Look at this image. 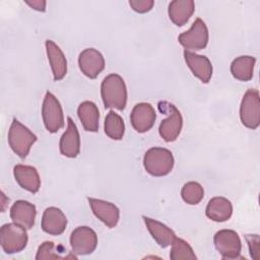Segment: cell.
<instances>
[{
  "instance_id": "28",
  "label": "cell",
  "mask_w": 260,
  "mask_h": 260,
  "mask_svg": "<svg viewBox=\"0 0 260 260\" xmlns=\"http://www.w3.org/2000/svg\"><path fill=\"white\" fill-rule=\"evenodd\" d=\"M55 244L51 241L44 242L38 249L36 259L43 260V259H60L61 256L56 253Z\"/></svg>"
},
{
  "instance_id": "12",
  "label": "cell",
  "mask_w": 260,
  "mask_h": 260,
  "mask_svg": "<svg viewBox=\"0 0 260 260\" xmlns=\"http://www.w3.org/2000/svg\"><path fill=\"white\" fill-rule=\"evenodd\" d=\"M155 119V111L148 103H139L134 106L130 116L133 128L139 133H144L150 130L154 125Z\"/></svg>"
},
{
  "instance_id": "11",
  "label": "cell",
  "mask_w": 260,
  "mask_h": 260,
  "mask_svg": "<svg viewBox=\"0 0 260 260\" xmlns=\"http://www.w3.org/2000/svg\"><path fill=\"white\" fill-rule=\"evenodd\" d=\"M78 66L85 76L93 79L104 70L105 59L98 50L87 48L79 54Z\"/></svg>"
},
{
  "instance_id": "10",
  "label": "cell",
  "mask_w": 260,
  "mask_h": 260,
  "mask_svg": "<svg viewBox=\"0 0 260 260\" xmlns=\"http://www.w3.org/2000/svg\"><path fill=\"white\" fill-rule=\"evenodd\" d=\"M70 246L76 255L91 254L98 246V236L88 226H78L70 235Z\"/></svg>"
},
{
  "instance_id": "22",
  "label": "cell",
  "mask_w": 260,
  "mask_h": 260,
  "mask_svg": "<svg viewBox=\"0 0 260 260\" xmlns=\"http://www.w3.org/2000/svg\"><path fill=\"white\" fill-rule=\"evenodd\" d=\"M195 9L193 0H175L169 4V17L178 26L184 25Z\"/></svg>"
},
{
  "instance_id": "29",
  "label": "cell",
  "mask_w": 260,
  "mask_h": 260,
  "mask_svg": "<svg viewBox=\"0 0 260 260\" xmlns=\"http://www.w3.org/2000/svg\"><path fill=\"white\" fill-rule=\"evenodd\" d=\"M154 2L152 0H131L129 5L132 9L138 13H145L151 10Z\"/></svg>"
},
{
  "instance_id": "15",
  "label": "cell",
  "mask_w": 260,
  "mask_h": 260,
  "mask_svg": "<svg viewBox=\"0 0 260 260\" xmlns=\"http://www.w3.org/2000/svg\"><path fill=\"white\" fill-rule=\"evenodd\" d=\"M184 59L192 73L202 82L207 83L212 76V65L206 56L198 55L193 52L184 51Z\"/></svg>"
},
{
  "instance_id": "2",
  "label": "cell",
  "mask_w": 260,
  "mask_h": 260,
  "mask_svg": "<svg viewBox=\"0 0 260 260\" xmlns=\"http://www.w3.org/2000/svg\"><path fill=\"white\" fill-rule=\"evenodd\" d=\"M145 171L153 177H162L171 173L174 167L173 153L162 147L148 149L143 157Z\"/></svg>"
},
{
  "instance_id": "14",
  "label": "cell",
  "mask_w": 260,
  "mask_h": 260,
  "mask_svg": "<svg viewBox=\"0 0 260 260\" xmlns=\"http://www.w3.org/2000/svg\"><path fill=\"white\" fill-rule=\"evenodd\" d=\"M60 152L67 157H76L80 151V137L73 120L67 118V129L60 138Z\"/></svg>"
},
{
  "instance_id": "30",
  "label": "cell",
  "mask_w": 260,
  "mask_h": 260,
  "mask_svg": "<svg viewBox=\"0 0 260 260\" xmlns=\"http://www.w3.org/2000/svg\"><path fill=\"white\" fill-rule=\"evenodd\" d=\"M248 246H249V251L251 257L254 259H258V254H259V237L258 235H247L246 237Z\"/></svg>"
},
{
  "instance_id": "31",
  "label": "cell",
  "mask_w": 260,
  "mask_h": 260,
  "mask_svg": "<svg viewBox=\"0 0 260 260\" xmlns=\"http://www.w3.org/2000/svg\"><path fill=\"white\" fill-rule=\"evenodd\" d=\"M27 5L38 11H45L46 10V1L43 0H34V1H25Z\"/></svg>"
},
{
  "instance_id": "1",
  "label": "cell",
  "mask_w": 260,
  "mask_h": 260,
  "mask_svg": "<svg viewBox=\"0 0 260 260\" xmlns=\"http://www.w3.org/2000/svg\"><path fill=\"white\" fill-rule=\"evenodd\" d=\"M101 94L105 108L124 110L127 103V88L124 79L116 73L106 76L101 84Z\"/></svg>"
},
{
  "instance_id": "20",
  "label": "cell",
  "mask_w": 260,
  "mask_h": 260,
  "mask_svg": "<svg viewBox=\"0 0 260 260\" xmlns=\"http://www.w3.org/2000/svg\"><path fill=\"white\" fill-rule=\"evenodd\" d=\"M143 220L151 237L160 247L167 248L168 246L172 245L177 238L176 234L162 222L146 216H143Z\"/></svg>"
},
{
  "instance_id": "7",
  "label": "cell",
  "mask_w": 260,
  "mask_h": 260,
  "mask_svg": "<svg viewBox=\"0 0 260 260\" xmlns=\"http://www.w3.org/2000/svg\"><path fill=\"white\" fill-rule=\"evenodd\" d=\"M215 249L223 259H237L240 257L242 243L239 235L233 230H220L213 237Z\"/></svg>"
},
{
  "instance_id": "16",
  "label": "cell",
  "mask_w": 260,
  "mask_h": 260,
  "mask_svg": "<svg viewBox=\"0 0 260 260\" xmlns=\"http://www.w3.org/2000/svg\"><path fill=\"white\" fill-rule=\"evenodd\" d=\"M36 215V206L25 200L16 201L10 208V217L12 221L27 230L34 226Z\"/></svg>"
},
{
  "instance_id": "21",
  "label": "cell",
  "mask_w": 260,
  "mask_h": 260,
  "mask_svg": "<svg viewBox=\"0 0 260 260\" xmlns=\"http://www.w3.org/2000/svg\"><path fill=\"white\" fill-rule=\"evenodd\" d=\"M233 213V206L229 199L224 197H213L209 200L205 214L206 216L216 222H222L230 219Z\"/></svg>"
},
{
  "instance_id": "4",
  "label": "cell",
  "mask_w": 260,
  "mask_h": 260,
  "mask_svg": "<svg viewBox=\"0 0 260 260\" xmlns=\"http://www.w3.org/2000/svg\"><path fill=\"white\" fill-rule=\"evenodd\" d=\"M25 229L15 222L5 223L0 230V242L6 254H15L22 251L27 244Z\"/></svg>"
},
{
  "instance_id": "17",
  "label": "cell",
  "mask_w": 260,
  "mask_h": 260,
  "mask_svg": "<svg viewBox=\"0 0 260 260\" xmlns=\"http://www.w3.org/2000/svg\"><path fill=\"white\" fill-rule=\"evenodd\" d=\"M67 225V218L61 209L57 207H48L43 213L42 230L53 236L61 235Z\"/></svg>"
},
{
  "instance_id": "9",
  "label": "cell",
  "mask_w": 260,
  "mask_h": 260,
  "mask_svg": "<svg viewBox=\"0 0 260 260\" xmlns=\"http://www.w3.org/2000/svg\"><path fill=\"white\" fill-rule=\"evenodd\" d=\"M164 106L162 112H166L169 114V117L165 120H162L159 124L158 132L161 138L167 141L171 142L178 138L179 134L181 133L182 126H183V119L180 111L172 104L170 103H161Z\"/></svg>"
},
{
  "instance_id": "8",
  "label": "cell",
  "mask_w": 260,
  "mask_h": 260,
  "mask_svg": "<svg viewBox=\"0 0 260 260\" xmlns=\"http://www.w3.org/2000/svg\"><path fill=\"white\" fill-rule=\"evenodd\" d=\"M179 43L187 50H202L208 43V29L201 18H196L189 30L178 37Z\"/></svg>"
},
{
  "instance_id": "13",
  "label": "cell",
  "mask_w": 260,
  "mask_h": 260,
  "mask_svg": "<svg viewBox=\"0 0 260 260\" xmlns=\"http://www.w3.org/2000/svg\"><path fill=\"white\" fill-rule=\"evenodd\" d=\"M93 214L103 221L107 226L114 228L119 221L120 211L119 208L108 201L95 198H87Z\"/></svg>"
},
{
  "instance_id": "27",
  "label": "cell",
  "mask_w": 260,
  "mask_h": 260,
  "mask_svg": "<svg viewBox=\"0 0 260 260\" xmlns=\"http://www.w3.org/2000/svg\"><path fill=\"white\" fill-rule=\"evenodd\" d=\"M181 196L186 203L190 205H196L203 199L204 190L199 183L193 181L188 182L183 186L181 190Z\"/></svg>"
},
{
  "instance_id": "5",
  "label": "cell",
  "mask_w": 260,
  "mask_h": 260,
  "mask_svg": "<svg viewBox=\"0 0 260 260\" xmlns=\"http://www.w3.org/2000/svg\"><path fill=\"white\" fill-rule=\"evenodd\" d=\"M240 119L250 129H256L260 125V98L257 89L250 88L245 92L240 107Z\"/></svg>"
},
{
  "instance_id": "19",
  "label": "cell",
  "mask_w": 260,
  "mask_h": 260,
  "mask_svg": "<svg viewBox=\"0 0 260 260\" xmlns=\"http://www.w3.org/2000/svg\"><path fill=\"white\" fill-rule=\"evenodd\" d=\"M46 51L48 60L51 65L54 80H61L67 73V61L66 58L59 48L53 41H46Z\"/></svg>"
},
{
  "instance_id": "3",
  "label": "cell",
  "mask_w": 260,
  "mask_h": 260,
  "mask_svg": "<svg viewBox=\"0 0 260 260\" xmlns=\"http://www.w3.org/2000/svg\"><path fill=\"white\" fill-rule=\"evenodd\" d=\"M36 141L37 136L18 120L13 119L8 131V143L13 152L24 158Z\"/></svg>"
},
{
  "instance_id": "25",
  "label": "cell",
  "mask_w": 260,
  "mask_h": 260,
  "mask_svg": "<svg viewBox=\"0 0 260 260\" xmlns=\"http://www.w3.org/2000/svg\"><path fill=\"white\" fill-rule=\"evenodd\" d=\"M105 133L107 136L114 140H120L124 136L125 124L120 115L114 111H110L105 119Z\"/></svg>"
},
{
  "instance_id": "6",
  "label": "cell",
  "mask_w": 260,
  "mask_h": 260,
  "mask_svg": "<svg viewBox=\"0 0 260 260\" xmlns=\"http://www.w3.org/2000/svg\"><path fill=\"white\" fill-rule=\"evenodd\" d=\"M42 116L45 127L50 133H55L64 126L62 107L57 98L50 91H47L44 98Z\"/></svg>"
},
{
  "instance_id": "23",
  "label": "cell",
  "mask_w": 260,
  "mask_h": 260,
  "mask_svg": "<svg viewBox=\"0 0 260 260\" xmlns=\"http://www.w3.org/2000/svg\"><path fill=\"white\" fill-rule=\"evenodd\" d=\"M77 115L84 130L96 132L99 130L100 112L96 105L90 101H85L78 106Z\"/></svg>"
},
{
  "instance_id": "18",
  "label": "cell",
  "mask_w": 260,
  "mask_h": 260,
  "mask_svg": "<svg viewBox=\"0 0 260 260\" xmlns=\"http://www.w3.org/2000/svg\"><path fill=\"white\" fill-rule=\"evenodd\" d=\"M13 175L21 188L31 193H37L39 191L41 187V179L35 167L16 165L13 169Z\"/></svg>"
},
{
  "instance_id": "26",
  "label": "cell",
  "mask_w": 260,
  "mask_h": 260,
  "mask_svg": "<svg viewBox=\"0 0 260 260\" xmlns=\"http://www.w3.org/2000/svg\"><path fill=\"white\" fill-rule=\"evenodd\" d=\"M172 260H194L197 259L191 246L183 239L176 238L172 244L170 253Z\"/></svg>"
},
{
  "instance_id": "24",
  "label": "cell",
  "mask_w": 260,
  "mask_h": 260,
  "mask_svg": "<svg viewBox=\"0 0 260 260\" xmlns=\"http://www.w3.org/2000/svg\"><path fill=\"white\" fill-rule=\"evenodd\" d=\"M256 59L252 56H240L231 64L232 75L241 81H249L253 77Z\"/></svg>"
}]
</instances>
